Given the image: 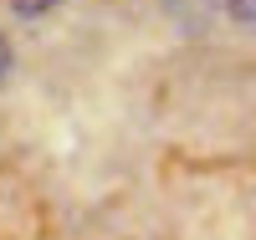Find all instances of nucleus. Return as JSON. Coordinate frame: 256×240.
<instances>
[{"instance_id": "nucleus-1", "label": "nucleus", "mask_w": 256, "mask_h": 240, "mask_svg": "<svg viewBox=\"0 0 256 240\" xmlns=\"http://www.w3.org/2000/svg\"><path fill=\"white\" fill-rule=\"evenodd\" d=\"M62 0H10V10L20 15V20H36V15H46V10H56Z\"/></svg>"}, {"instance_id": "nucleus-2", "label": "nucleus", "mask_w": 256, "mask_h": 240, "mask_svg": "<svg viewBox=\"0 0 256 240\" xmlns=\"http://www.w3.org/2000/svg\"><path fill=\"white\" fill-rule=\"evenodd\" d=\"M10 67H16V56H10V41H6V36H0V82H6V77H10Z\"/></svg>"}]
</instances>
